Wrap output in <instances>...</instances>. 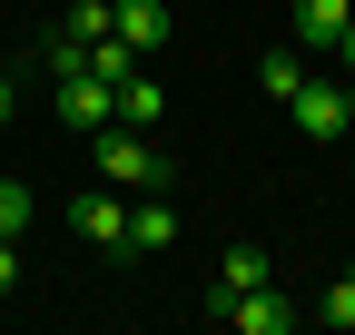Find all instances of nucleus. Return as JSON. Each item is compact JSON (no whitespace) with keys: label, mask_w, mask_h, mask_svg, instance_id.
Returning <instances> with one entry per match:
<instances>
[{"label":"nucleus","mask_w":355,"mask_h":335,"mask_svg":"<svg viewBox=\"0 0 355 335\" xmlns=\"http://www.w3.org/2000/svg\"><path fill=\"white\" fill-rule=\"evenodd\" d=\"M99 188H119V197L168 188V158L148 148V129H128V118H109V129H99Z\"/></svg>","instance_id":"f257e3e1"},{"label":"nucleus","mask_w":355,"mask_h":335,"mask_svg":"<svg viewBox=\"0 0 355 335\" xmlns=\"http://www.w3.org/2000/svg\"><path fill=\"white\" fill-rule=\"evenodd\" d=\"M50 109H60V129H79V138H99L109 118H119V89H109L99 69H60V79H50Z\"/></svg>","instance_id":"f03ea898"},{"label":"nucleus","mask_w":355,"mask_h":335,"mask_svg":"<svg viewBox=\"0 0 355 335\" xmlns=\"http://www.w3.org/2000/svg\"><path fill=\"white\" fill-rule=\"evenodd\" d=\"M69 227L99 246L109 266H119V257H139V246H128V197H119V188H79V197H69Z\"/></svg>","instance_id":"7ed1b4c3"},{"label":"nucleus","mask_w":355,"mask_h":335,"mask_svg":"<svg viewBox=\"0 0 355 335\" xmlns=\"http://www.w3.org/2000/svg\"><path fill=\"white\" fill-rule=\"evenodd\" d=\"M296 138H355V109H345V79H306V89L286 99Z\"/></svg>","instance_id":"20e7f679"},{"label":"nucleus","mask_w":355,"mask_h":335,"mask_svg":"<svg viewBox=\"0 0 355 335\" xmlns=\"http://www.w3.org/2000/svg\"><path fill=\"white\" fill-rule=\"evenodd\" d=\"M296 325H306V306L277 296V276L247 286V296H227V335H296Z\"/></svg>","instance_id":"39448f33"},{"label":"nucleus","mask_w":355,"mask_h":335,"mask_svg":"<svg viewBox=\"0 0 355 335\" xmlns=\"http://www.w3.org/2000/svg\"><path fill=\"white\" fill-rule=\"evenodd\" d=\"M119 39H128L139 60H158L168 39H178V10H168V0H119Z\"/></svg>","instance_id":"423d86ee"},{"label":"nucleus","mask_w":355,"mask_h":335,"mask_svg":"<svg viewBox=\"0 0 355 335\" xmlns=\"http://www.w3.org/2000/svg\"><path fill=\"white\" fill-rule=\"evenodd\" d=\"M345 30H355V0H296V50H326L336 60Z\"/></svg>","instance_id":"0eeeda50"},{"label":"nucleus","mask_w":355,"mask_h":335,"mask_svg":"<svg viewBox=\"0 0 355 335\" xmlns=\"http://www.w3.org/2000/svg\"><path fill=\"white\" fill-rule=\"evenodd\" d=\"M128 246H139V257L178 246V207H168V188H139V207H128Z\"/></svg>","instance_id":"6e6552de"},{"label":"nucleus","mask_w":355,"mask_h":335,"mask_svg":"<svg viewBox=\"0 0 355 335\" xmlns=\"http://www.w3.org/2000/svg\"><path fill=\"white\" fill-rule=\"evenodd\" d=\"M306 325L355 335V266H345V276H326V296H306Z\"/></svg>","instance_id":"1a4fd4ad"},{"label":"nucleus","mask_w":355,"mask_h":335,"mask_svg":"<svg viewBox=\"0 0 355 335\" xmlns=\"http://www.w3.org/2000/svg\"><path fill=\"white\" fill-rule=\"evenodd\" d=\"M306 79H316V69H306V50H296V39H286V50H266V60H257V89H266V99H296Z\"/></svg>","instance_id":"9d476101"},{"label":"nucleus","mask_w":355,"mask_h":335,"mask_svg":"<svg viewBox=\"0 0 355 335\" xmlns=\"http://www.w3.org/2000/svg\"><path fill=\"white\" fill-rule=\"evenodd\" d=\"M158 109H168V89H158L148 69H128L119 79V118H128V129H158Z\"/></svg>","instance_id":"9b49d317"},{"label":"nucleus","mask_w":355,"mask_h":335,"mask_svg":"<svg viewBox=\"0 0 355 335\" xmlns=\"http://www.w3.org/2000/svg\"><path fill=\"white\" fill-rule=\"evenodd\" d=\"M79 50H99V39H119V0H69V20H60Z\"/></svg>","instance_id":"f8f14e48"},{"label":"nucleus","mask_w":355,"mask_h":335,"mask_svg":"<svg viewBox=\"0 0 355 335\" xmlns=\"http://www.w3.org/2000/svg\"><path fill=\"white\" fill-rule=\"evenodd\" d=\"M217 286H227V296L266 286V246H227V257H217Z\"/></svg>","instance_id":"ddd939ff"},{"label":"nucleus","mask_w":355,"mask_h":335,"mask_svg":"<svg viewBox=\"0 0 355 335\" xmlns=\"http://www.w3.org/2000/svg\"><path fill=\"white\" fill-rule=\"evenodd\" d=\"M20 227H30V188H20V178H0V237H20Z\"/></svg>","instance_id":"4468645a"},{"label":"nucleus","mask_w":355,"mask_h":335,"mask_svg":"<svg viewBox=\"0 0 355 335\" xmlns=\"http://www.w3.org/2000/svg\"><path fill=\"white\" fill-rule=\"evenodd\" d=\"M0 296H20V237H0Z\"/></svg>","instance_id":"2eb2a0df"},{"label":"nucleus","mask_w":355,"mask_h":335,"mask_svg":"<svg viewBox=\"0 0 355 335\" xmlns=\"http://www.w3.org/2000/svg\"><path fill=\"white\" fill-rule=\"evenodd\" d=\"M10 118H20V79L0 69V129H10Z\"/></svg>","instance_id":"dca6fc26"},{"label":"nucleus","mask_w":355,"mask_h":335,"mask_svg":"<svg viewBox=\"0 0 355 335\" xmlns=\"http://www.w3.org/2000/svg\"><path fill=\"white\" fill-rule=\"evenodd\" d=\"M336 69H345V79H355V30H345V39H336Z\"/></svg>","instance_id":"f3484780"},{"label":"nucleus","mask_w":355,"mask_h":335,"mask_svg":"<svg viewBox=\"0 0 355 335\" xmlns=\"http://www.w3.org/2000/svg\"><path fill=\"white\" fill-rule=\"evenodd\" d=\"M345 109H355V79H345Z\"/></svg>","instance_id":"a211bd4d"},{"label":"nucleus","mask_w":355,"mask_h":335,"mask_svg":"<svg viewBox=\"0 0 355 335\" xmlns=\"http://www.w3.org/2000/svg\"><path fill=\"white\" fill-rule=\"evenodd\" d=\"M345 188H355V178H345Z\"/></svg>","instance_id":"6ab92c4d"}]
</instances>
